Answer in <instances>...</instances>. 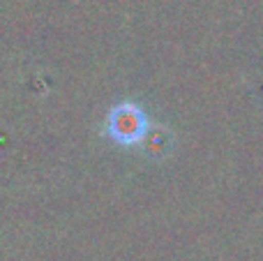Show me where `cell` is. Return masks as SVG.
Wrapping results in <instances>:
<instances>
[{"label": "cell", "mask_w": 263, "mask_h": 261, "mask_svg": "<svg viewBox=\"0 0 263 261\" xmlns=\"http://www.w3.org/2000/svg\"><path fill=\"white\" fill-rule=\"evenodd\" d=\"M109 134L125 146L139 143L148 134V120L143 111L134 104H120L109 116Z\"/></svg>", "instance_id": "6da1fadb"}]
</instances>
